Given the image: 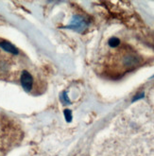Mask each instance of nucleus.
<instances>
[{"instance_id": "1", "label": "nucleus", "mask_w": 154, "mask_h": 156, "mask_svg": "<svg viewBox=\"0 0 154 156\" xmlns=\"http://www.w3.org/2000/svg\"><path fill=\"white\" fill-rule=\"evenodd\" d=\"M20 81L23 88L26 91H30L33 86V78L30 75V73L28 71H23L21 77H20Z\"/></svg>"}, {"instance_id": "2", "label": "nucleus", "mask_w": 154, "mask_h": 156, "mask_svg": "<svg viewBox=\"0 0 154 156\" xmlns=\"http://www.w3.org/2000/svg\"><path fill=\"white\" fill-rule=\"evenodd\" d=\"M0 48H1L4 51L12 54V55H18L19 54V51L18 49L14 47L13 44H12L11 43H9L7 41H1L0 42Z\"/></svg>"}, {"instance_id": "3", "label": "nucleus", "mask_w": 154, "mask_h": 156, "mask_svg": "<svg viewBox=\"0 0 154 156\" xmlns=\"http://www.w3.org/2000/svg\"><path fill=\"white\" fill-rule=\"evenodd\" d=\"M84 27H85L84 20L81 17H79V16H75L73 21L71 22V25L69 26V27H71V29L78 30H82Z\"/></svg>"}, {"instance_id": "4", "label": "nucleus", "mask_w": 154, "mask_h": 156, "mask_svg": "<svg viewBox=\"0 0 154 156\" xmlns=\"http://www.w3.org/2000/svg\"><path fill=\"white\" fill-rule=\"evenodd\" d=\"M65 116L67 121H71L72 115H71V112L69 111V110H66V111H65Z\"/></svg>"}]
</instances>
